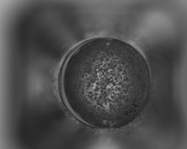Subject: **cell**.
Segmentation results:
<instances>
[{"mask_svg": "<svg viewBox=\"0 0 187 149\" xmlns=\"http://www.w3.org/2000/svg\"><path fill=\"white\" fill-rule=\"evenodd\" d=\"M147 75L145 59L132 46L114 38H95L65 61L62 98L77 119L98 127L115 125L122 113L137 107Z\"/></svg>", "mask_w": 187, "mask_h": 149, "instance_id": "1", "label": "cell"}]
</instances>
